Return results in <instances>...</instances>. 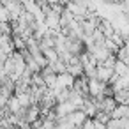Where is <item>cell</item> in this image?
<instances>
[{
	"instance_id": "obj_1",
	"label": "cell",
	"mask_w": 129,
	"mask_h": 129,
	"mask_svg": "<svg viewBox=\"0 0 129 129\" xmlns=\"http://www.w3.org/2000/svg\"><path fill=\"white\" fill-rule=\"evenodd\" d=\"M4 7L7 9L9 20H13V21H16V20L21 16V13H23V6L18 2V0H11V2H9L7 6H4Z\"/></svg>"
},
{
	"instance_id": "obj_2",
	"label": "cell",
	"mask_w": 129,
	"mask_h": 129,
	"mask_svg": "<svg viewBox=\"0 0 129 129\" xmlns=\"http://www.w3.org/2000/svg\"><path fill=\"white\" fill-rule=\"evenodd\" d=\"M127 115H129L127 104H117V106L110 111V118H115V120H118V118H127Z\"/></svg>"
},
{
	"instance_id": "obj_3",
	"label": "cell",
	"mask_w": 129,
	"mask_h": 129,
	"mask_svg": "<svg viewBox=\"0 0 129 129\" xmlns=\"http://www.w3.org/2000/svg\"><path fill=\"white\" fill-rule=\"evenodd\" d=\"M111 97L117 104H127V90H117L111 94Z\"/></svg>"
},
{
	"instance_id": "obj_4",
	"label": "cell",
	"mask_w": 129,
	"mask_h": 129,
	"mask_svg": "<svg viewBox=\"0 0 129 129\" xmlns=\"http://www.w3.org/2000/svg\"><path fill=\"white\" fill-rule=\"evenodd\" d=\"M41 53H43V57L46 58V62H48V64H53L55 60H58V55H57L55 48H48V50H43Z\"/></svg>"
},
{
	"instance_id": "obj_5",
	"label": "cell",
	"mask_w": 129,
	"mask_h": 129,
	"mask_svg": "<svg viewBox=\"0 0 129 129\" xmlns=\"http://www.w3.org/2000/svg\"><path fill=\"white\" fill-rule=\"evenodd\" d=\"M11 20H9V14H7V9L4 7V6H0V25L2 23H9Z\"/></svg>"
}]
</instances>
